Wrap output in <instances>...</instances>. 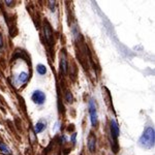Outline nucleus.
Instances as JSON below:
<instances>
[{"instance_id": "39448f33", "label": "nucleus", "mask_w": 155, "mask_h": 155, "mask_svg": "<svg viewBox=\"0 0 155 155\" xmlns=\"http://www.w3.org/2000/svg\"><path fill=\"white\" fill-rule=\"evenodd\" d=\"M45 35H46L47 41L50 45H52V41H53V35H52V30L50 28L49 24L45 25Z\"/></svg>"}, {"instance_id": "f03ea898", "label": "nucleus", "mask_w": 155, "mask_h": 155, "mask_svg": "<svg viewBox=\"0 0 155 155\" xmlns=\"http://www.w3.org/2000/svg\"><path fill=\"white\" fill-rule=\"evenodd\" d=\"M89 113L91 117V123L93 126L97 125V112H96V104L93 99L89 101Z\"/></svg>"}, {"instance_id": "2eb2a0df", "label": "nucleus", "mask_w": 155, "mask_h": 155, "mask_svg": "<svg viewBox=\"0 0 155 155\" xmlns=\"http://www.w3.org/2000/svg\"><path fill=\"white\" fill-rule=\"evenodd\" d=\"M5 2H6L7 5H11V2H12V1H5Z\"/></svg>"}, {"instance_id": "20e7f679", "label": "nucleus", "mask_w": 155, "mask_h": 155, "mask_svg": "<svg viewBox=\"0 0 155 155\" xmlns=\"http://www.w3.org/2000/svg\"><path fill=\"white\" fill-rule=\"evenodd\" d=\"M111 134L113 137L114 141L116 142L117 137L119 136V126H118V123H117L115 120H112L111 121Z\"/></svg>"}, {"instance_id": "7ed1b4c3", "label": "nucleus", "mask_w": 155, "mask_h": 155, "mask_svg": "<svg viewBox=\"0 0 155 155\" xmlns=\"http://www.w3.org/2000/svg\"><path fill=\"white\" fill-rule=\"evenodd\" d=\"M32 101L37 104H42L45 101H46V95H45V93L41 91V90H36L32 94Z\"/></svg>"}, {"instance_id": "9b49d317", "label": "nucleus", "mask_w": 155, "mask_h": 155, "mask_svg": "<svg viewBox=\"0 0 155 155\" xmlns=\"http://www.w3.org/2000/svg\"><path fill=\"white\" fill-rule=\"evenodd\" d=\"M0 150H1L4 154H9V153H11V150H9L8 147H7L4 143H1V142H0Z\"/></svg>"}, {"instance_id": "ddd939ff", "label": "nucleus", "mask_w": 155, "mask_h": 155, "mask_svg": "<svg viewBox=\"0 0 155 155\" xmlns=\"http://www.w3.org/2000/svg\"><path fill=\"white\" fill-rule=\"evenodd\" d=\"M3 47V39H2V35L0 34V48Z\"/></svg>"}, {"instance_id": "6e6552de", "label": "nucleus", "mask_w": 155, "mask_h": 155, "mask_svg": "<svg viewBox=\"0 0 155 155\" xmlns=\"http://www.w3.org/2000/svg\"><path fill=\"white\" fill-rule=\"evenodd\" d=\"M27 80H28V74H27L26 72H21V74H19V77H18L19 83H21V84L26 83Z\"/></svg>"}, {"instance_id": "9d476101", "label": "nucleus", "mask_w": 155, "mask_h": 155, "mask_svg": "<svg viewBox=\"0 0 155 155\" xmlns=\"http://www.w3.org/2000/svg\"><path fill=\"white\" fill-rule=\"evenodd\" d=\"M36 71L38 72L39 74H46V72H47V68H46V66L45 65H42V64H38V65L36 66Z\"/></svg>"}, {"instance_id": "423d86ee", "label": "nucleus", "mask_w": 155, "mask_h": 155, "mask_svg": "<svg viewBox=\"0 0 155 155\" xmlns=\"http://www.w3.org/2000/svg\"><path fill=\"white\" fill-rule=\"evenodd\" d=\"M96 148V139L94 136H91L88 140V149L90 152H94Z\"/></svg>"}, {"instance_id": "4468645a", "label": "nucleus", "mask_w": 155, "mask_h": 155, "mask_svg": "<svg viewBox=\"0 0 155 155\" xmlns=\"http://www.w3.org/2000/svg\"><path fill=\"white\" fill-rule=\"evenodd\" d=\"M76 136H77V134H74L71 137V141L74 142V143H76Z\"/></svg>"}, {"instance_id": "f257e3e1", "label": "nucleus", "mask_w": 155, "mask_h": 155, "mask_svg": "<svg viewBox=\"0 0 155 155\" xmlns=\"http://www.w3.org/2000/svg\"><path fill=\"white\" fill-rule=\"evenodd\" d=\"M155 131L153 127H147L145 129L144 134H142V137L139 140V145L143 148L150 149L154 146V141H155Z\"/></svg>"}, {"instance_id": "0eeeda50", "label": "nucleus", "mask_w": 155, "mask_h": 155, "mask_svg": "<svg viewBox=\"0 0 155 155\" xmlns=\"http://www.w3.org/2000/svg\"><path fill=\"white\" fill-rule=\"evenodd\" d=\"M45 128H46V123H44L42 121H39V122H37L35 124V126H34V131H35L36 134H39V132H41Z\"/></svg>"}, {"instance_id": "f8f14e48", "label": "nucleus", "mask_w": 155, "mask_h": 155, "mask_svg": "<svg viewBox=\"0 0 155 155\" xmlns=\"http://www.w3.org/2000/svg\"><path fill=\"white\" fill-rule=\"evenodd\" d=\"M66 101L68 102L72 101V96H71V94L69 93V92H67V93H66Z\"/></svg>"}, {"instance_id": "1a4fd4ad", "label": "nucleus", "mask_w": 155, "mask_h": 155, "mask_svg": "<svg viewBox=\"0 0 155 155\" xmlns=\"http://www.w3.org/2000/svg\"><path fill=\"white\" fill-rule=\"evenodd\" d=\"M60 67H61V71H63V72H66L67 71V61H66V58L65 56H62L61 58V61H60Z\"/></svg>"}]
</instances>
